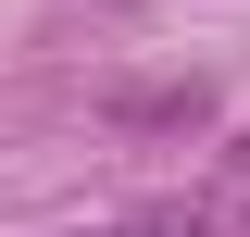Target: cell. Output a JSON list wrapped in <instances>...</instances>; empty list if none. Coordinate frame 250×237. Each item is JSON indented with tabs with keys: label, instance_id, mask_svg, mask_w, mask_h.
<instances>
[{
	"label": "cell",
	"instance_id": "1",
	"mask_svg": "<svg viewBox=\"0 0 250 237\" xmlns=\"http://www.w3.org/2000/svg\"><path fill=\"white\" fill-rule=\"evenodd\" d=\"M113 125H125V138H200V125H213V88H200V75H163V88H113Z\"/></svg>",
	"mask_w": 250,
	"mask_h": 237
},
{
	"label": "cell",
	"instance_id": "2",
	"mask_svg": "<svg viewBox=\"0 0 250 237\" xmlns=\"http://www.w3.org/2000/svg\"><path fill=\"white\" fill-rule=\"evenodd\" d=\"M213 225V200H163V212H125V225H100V237H200Z\"/></svg>",
	"mask_w": 250,
	"mask_h": 237
},
{
	"label": "cell",
	"instance_id": "3",
	"mask_svg": "<svg viewBox=\"0 0 250 237\" xmlns=\"http://www.w3.org/2000/svg\"><path fill=\"white\" fill-rule=\"evenodd\" d=\"M238 162H250V138H238Z\"/></svg>",
	"mask_w": 250,
	"mask_h": 237
}]
</instances>
